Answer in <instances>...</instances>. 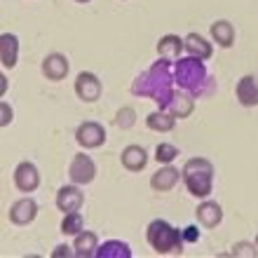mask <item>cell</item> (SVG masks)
Here are the masks:
<instances>
[{
	"instance_id": "obj_1",
	"label": "cell",
	"mask_w": 258,
	"mask_h": 258,
	"mask_svg": "<svg viewBox=\"0 0 258 258\" xmlns=\"http://www.w3.org/2000/svg\"><path fill=\"white\" fill-rule=\"evenodd\" d=\"M174 71H171V61L169 59H157L148 71H143L134 82H132V94L134 96H143L155 101L160 108H167L171 101L174 92Z\"/></svg>"
},
{
	"instance_id": "obj_2",
	"label": "cell",
	"mask_w": 258,
	"mask_h": 258,
	"mask_svg": "<svg viewBox=\"0 0 258 258\" xmlns=\"http://www.w3.org/2000/svg\"><path fill=\"white\" fill-rule=\"evenodd\" d=\"M174 82L178 85V89H183L188 94H192L195 99H207L216 92V80L207 73L204 59L197 56H183L176 59L174 63Z\"/></svg>"
},
{
	"instance_id": "obj_3",
	"label": "cell",
	"mask_w": 258,
	"mask_h": 258,
	"mask_svg": "<svg viewBox=\"0 0 258 258\" xmlns=\"http://www.w3.org/2000/svg\"><path fill=\"white\" fill-rule=\"evenodd\" d=\"M146 239H148L150 249L155 253H181L183 251V230H178L169 221H164V218H155V221H150L148 223V230H146Z\"/></svg>"
},
{
	"instance_id": "obj_4",
	"label": "cell",
	"mask_w": 258,
	"mask_h": 258,
	"mask_svg": "<svg viewBox=\"0 0 258 258\" xmlns=\"http://www.w3.org/2000/svg\"><path fill=\"white\" fill-rule=\"evenodd\" d=\"M183 183L192 197L207 200L214 190V164L207 157H192L183 164Z\"/></svg>"
},
{
	"instance_id": "obj_5",
	"label": "cell",
	"mask_w": 258,
	"mask_h": 258,
	"mask_svg": "<svg viewBox=\"0 0 258 258\" xmlns=\"http://www.w3.org/2000/svg\"><path fill=\"white\" fill-rule=\"evenodd\" d=\"M75 94H78V99L85 103H94L101 99L103 94V85L101 80H99V75L92 73V71H82V73H78V78H75Z\"/></svg>"
},
{
	"instance_id": "obj_6",
	"label": "cell",
	"mask_w": 258,
	"mask_h": 258,
	"mask_svg": "<svg viewBox=\"0 0 258 258\" xmlns=\"http://www.w3.org/2000/svg\"><path fill=\"white\" fill-rule=\"evenodd\" d=\"M68 178H71L73 183H78V185L92 183V181L96 178L94 160H92L89 155H85V153H78V155L71 160V164H68Z\"/></svg>"
},
{
	"instance_id": "obj_7",
	"label": "cell",
	"mask_w": 258,
	"mask_h": 258,
	"mask_svg": "<svg viewBox=\"0 0 258 258\" xmlns=\"http://www.w3.org/2000/svg\"><path fill=\"white\" fill-rule=\"evenodd\" d=\"M12 178L19 192H35L40 185V171L33 162H19L14 167Z\"/></svg>"
},
{
	"instance_id": "obj_8",
	"label": "cell",
	"mask_w": 258,
	"mask_h": 258,
	"mask_svg": "<svg viewBox=\"0 0 258 258\" xmlns=\"http://www.w3.org/2000/svg\"><path fill=\"white\" fill-rule=\"evenodd\" d=\"M75 141L80 143L85 150H94V148H101L103 143H106V129L101 127L99 122H82L75 132Z\"/></svg>"
},
{
	"instance_id": "obj_9",
	"label": "cell",
	"mask_w": 258,
	"mask_h": 258,
	"mask_svg": "<svg viewBox=\"0 0 258 258\" xmlns=\"http://www.w3.org/2000/svg\"><path fill=\"white\" fill-rule=\"evenodd\" d=\"M7 216H10V221L14 225H28L33 223L35 216H38V204H35L33 197H21L10 207Z\"/></svg>"
},
{
	"instance_id": "obj_10",
	"label": "cell",
	"mask_w": 258,
	"mask_h": 258,
	"mask_svg": "<svg viewBox=\"0 0 258 258\" xmlns=\"http://www.w3.org/2000/svg\"><path fill=\"white\" fill-rule=\"evenodd\" d=\"M85 204V195H82L80 185H63L56 192V209L63 211V214H71V211H80V207Z\"/></svg>"
},
{
	"instance_id": "obj_11",
	"label": "cell",
	"mask_w": 258,
	"mask_h": 258,
	"mask_svg": "<svg viewBox=\"0 0 258 258\" xmlns=\"http://www.w3.org/2000/svg\"><path fill=\"white\" fill-rule=\"evenodd\" d=\"M183 178V174L176 169V167H171V164H164L162 169H157L153 176H150V188L157 192H169L174 190L178 185V181Z\"/></svg>"
},
{
	"instance_id": "obj_12",
	"label": "cell",
	"mask_w": 258,
	"mask_h": 258,
	"mask_svg": "<svg viewBox=\"0 0 258 258\" xmlns=\"http://www.w3.org/2000/svg\"><path fill=\"white\" fill-rule=\"evenodd\" d=\"M235 96L244 108L258 106V78L256 75H242L235 85Z\"/></svg>"
},
{
	"instance_id": "obj_13",
	"label": "cell",
	"mask_w": 258,
	"mask_h": 258,
	"mask_svg": "<svg viewBox=\"0 0 258 258\" xmlns=\"http://www.w3.org/2000/svg\"><path fill=\"white\" fill-rule=\"evenodd\" d=\"M42 75L47 78V80L52 82H59L63 80L68 75V71H71V63H68V59L63 54H59V52H52V54H47L45 59H42Z\"/></svg>"
},
{
	"instance_id": "obj_14",
	"label": "cell",
	"mask_w": 258,
	"mask_h": 258,
	"mask_svg": "<svg viewBox=\"0 0 258 258\" xmlns=\"http://www.w3.org/2000/svg\"><path fill=\"white\" fill-rule=\"evenodd\" d=\"M195 216L202 228H216L223 221V207L211 200H202V204L195 209Z\"/></svg>"
},
{
	"instance_id": "obj_15",
	"label": "cell",
	"mask_w": 258,
	"mask_h": 258,
	"mask_svg": "<svg viewBox=\"0 0 258 258\" xmlns=\"http://www.w3.org/2000/svg\"><path fill=\"white\" fill-rule=\"evenodd\" d=\"M120 162H122V167L127 171L136 174V171L146 169V164H148V153H146V148L132 143V146H127V148L120 153Z\"/></svg>"
},
{
	"instance_id": "obj_16",
	"label": "cell",
	"mask_w": 258,
	"mask_h": 258,
	"mask_svg": "<svg viewBox=\"0 0 258 258\" xmlns=\"http://www.w3.org/2000/svg\"><path fill=\"white\" fill-rule=\"evenodd\" d=\"M19 59V38L14 33L0 35V63L3 68H14Z\"/></svg>"
},
{
	"instance_id": "obj_17",
	"label": "cell",
	"mask_w": 258,
	"mask_h": 258,
	"mask_svg": "<svg viewBox=\"0 0 258 258\" xmlns=\"http://www.w3.org/2000/svg\"><path fill=\"white\" fill-rule=\"evenodd\" d=\"M183 49H185L183 38H178V35H174V33H167L157 40V56L169 59V61H176Z\"/></svg>"
},
{
	"instance_id": "obj_18",
	"label": "cell",
	"mask_w": 258,
	"mask_h": 258,
	"mask_svg": "<svg viewBox=\"0 0 258 258\" xmlns=\"http://www.w3.org/2000/svg\"><path fill=\"white\" fill-rule=\"evenodd\" d=\"M73 249H75V256H80V258L96 256V249H99V237H96V232H92V230L78 232L73 239Z\"/></svg>"
},
{
	"instance_id": "obj_19",
	"label": "cell",
	"mask_w": 258,
	"mask_h": 258,
	"mask_svg": "<svg viewBox=\"0 0 258 258\" xmlns=\"http://www.w3.org/2000/svg\"><path fill=\"white\" fill-rule=\"evenodd\" d=\"M176 115H171L169 110L164 108H157L153 110L148 117H146V127L153 129V132H160V134H167V132H171V129L176 127Z\"/></svg>"
},
{
	"instance_id": "obj_20",
	"label": "cell",
	"mask_w": 258,
	"mask_h": 258,
	"mask_svg": "<svg viewBox=\"0 0 258 258\" xmlns=\"http://www.w3.org/2000/svg\"><path fill=\"white\" fill-rule=\"evenodd\" d=\"M164 110H169L171 115H176L178 120H181V117H188L192 110H195V96L188 94V92H176Z\"/></svg>"
},
{
	"instance_id": "obj_21",
	"label": "cell",
	"mask_w": 258,
	"mask_h": 258,
	"mask_svg": "<svg viewBox=\"0 0 258 258\" xmlns=\"http://www.w3.org/2000/svg\"><path fill=\"white\" fill-rule=\"evenodd\" d=\"M185 42V52L190 56H197V59H211V54H214V47H211V42H207L200 33H188L183 38Z\"/></svg>"
},
{
	"instance_id": "obj_22",
	"label": "cell",
	"mask_w": 258,
	"mask_h": 258,
	"mask_svg": "<svg viewBox=\"0 0 258 258\" xmlns=\"http://www.w3.org/2000/svg\"><path fill=\"white\" fill-rule=\"evenodd\" d=\"M211 38H214V42H216L218 47H232V42H235V28H232L230 21L225 19H218L211 24Z\"/></svg>"
},
{
	"instance_id": "obj_23",
	"label": "cell",
	"mask_w": 258,
	"mask_h": 258,
	"mask_svg": "<svg viewBox=\"0 0 258 258\" xmlns=\"http://www.w3.org/2000/svg\"><path fill=\"white\" fill-rule=\"evenodd\" d=\"M96 258H132V249H129L127 242L108 239V242L99 244V249H96Z\"/></svg>"
},
{
	"instance_id": "obj_24",
	"label": "cell",
	"mask_w": 258,
	"mask_h": 258,
	"mask_svg": "<svg viewBox=\"0 0 258 258\" xmlns=\"http://www.w3.org/2000/svg\"><path fill=\"white\" fill-rule=\"evenodd\" d=\"M85 230V221H82V214L80 211H71V214H63V221H61V232L63 235H71L75 237L78 232Z\"/></svg>"
},
{
	"instance_id": "obj_25",
	"label": "cell",
	"mask_w": 258,
	"mask_h": 258,
	"mask_svg": "<svg viewBox=\"0 0 258 258\" xmlns=\"http://www.w3.org/2000/svg\"><path fill=\"white\" fill-rule=\"evenodd\" d=\"M178 157V148L174 146V143H167V141H162V143H157V148H155V160L160 164H171L174 160Z\"/></svg>"
},
{
	"instance_id": "obj_26",
	"label": "cell",
	"mask_w": 258,
	"mask_h": 258,
	"mask_svg": "<svg viewBox=\"0 0 258 258\" xmlns=\"http://www.w3.org/2000/svg\"><path fill=\"white\" fill-rule=\"evenodd\" d=\"M115 124L120 129H132L136 124V110L132 108V106L120 108V110H117V115H115Z\"/></svg>"
},
{
	"instance_id": "obj_27",
	"label": "cell",
	"mask_w": 258,
	"mask_h": 258,
	"mask_svg": "<svg viewBox=\"0 0 258 258\" xmlns=\"http://www.w3.org/2000/svg\"><path fill=\"white\" fill-rule=\"evenodd\" d=\"M232 256H246V258L258 256V244L253 246L251 242H237L232 246Z\"/></svg>"
},
{
	"instance_id": "obj_28",
	"label": "cell",
	"mask_w": 258,
	"mask_h": 258,
	"mask_svg": "<svg viewBox=\"0 0 258 258\" xmlns=\"http://www.w3.org/2000/svg\"><path fill=\"white\" fill-rule=\"evenodd\" d=\"M0 113H3V117H0V124H3V127H7V124L12 122L14 120V113H12V108H10V106H7V101H3L0 103Z\"/></svg>"
},
{
	"instance_id": "obj_29",
	"label": "cell",
	"mask_w": 258,
	"mask_h": 258,
	"mask_svg": "<svg viewBox=\"0 0 258 258\" xmlns=\"http://www.w3.org/2000/svg\"><path fill=\"white\" fill-rule=\"evenodd\" d=\"M63 256H75V249L73 246H68V244H59L54 249V251H52V258H63Z\"/></svg>"
},
{
	"instance_id": "obj_30",
	"label": "cell",
	"mask_w": 258,
	"mask_h": 258,
	"mask_svg": "<svg viewBox=\"0 0 258 258\" xmlns=\"http://www.w3.org/2000/svg\"><path fill=\"white\" fill-rule=\"evenodd\" d=\"M183 239L188 242V244L197 242V239H200V230H197L195 225H188V228H183Z\"/></svg>"
},
{
	"instance_id": "obj_31",
	"label": "cell",
	"mask_w": 258,
	"mask_h": 258,
	"mask_svg": "<svg viewBox=\"0 0 258 258\" xmlns=\"http://www.w3.org/2000/svg\"><path fill=\"white\" fill-rule=\"evenodd\" d=\"M75 3H80V5H85V3H92V0H75Z\"/></svg>"
},
{
	"instance_id": "obj_32",
	"label": "cell",
	"mask_w": 258,
	"mask_h": 258,
	"mask_svg": "<svg viewBox=\"0 0 258 258\" xmlns=\"http://www.w3.org/2000/svg\"><path fill=\"white\" fill-rule=\"evenodd\" d=\"M256 244H258V235H256Z\"/></svg>"
}]
</instances>
